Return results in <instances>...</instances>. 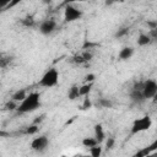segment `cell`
<instances>
[{
    "label": "cell",
    "mask_w": 157,
    "mask_h": 157,
    "mask_svg": "<svg viewBox=\"0 0 157 157\" xmlns=\"http://www.w3.org/2000/svg\"><path fill=\"white\" fill-rule=\"evenodd\" d=\"M88 151H90V157H101L103 153V147L101 145H96L88 148Z\"/></svg>",
    "instance_id": "44dd1931"
},
{
    "label": "cell",
    "mask_w": 157,
    "mask_h": 157,
    "mask_svg": "<svg viewBox=\"0 0 157 157\" xmlns=\"http://www.w3.org/2000/svg\"><path fill=\"white\" fill-rule=\"evenodd\" d=\"M147 157H157V153H156V152H152V153H150Z\"/></svg>",
    "instance_id": "1f68e13d"
},
{
    "label": "cell",
    "mask_w": 157,
    "mask_h": 157,
    "mask_svg": "<svg viewBox=\"0 0 157 157\" xmlns=\"http://www.w3.org/2000/svg\"><path fill=\"white\" fill-rule=\"evenodd\" d=\"M81 56H82V59L85 60V63H88V61H91V60L93 59V53H92L90 49H86V50L81 54Z\"/></svg>",
    "instance_id": "d4e9b609"
},
{
    "label": "cell",
    "mask_w": 157,
    "mask_h": 157,
    "mask_svg": "<svg viewBox=\"0 0 157 157\" xmlns=\"http://www.w3.org/2000/svg\"><path fill=\"white\" fill-rule=\"evenodd\" d=\"M156 148H157V141H153L151 145H148V146H146V147H142V148L137 150L131 157H147L150 153L156 152Z\"/></svg>",
    "instance_id": "9c48e42d"
},
{
    "label": "cell",
    "mask_w": 157,
    "mask_h": 157,
    "mask_svg": "<svg viewBox=\"0 0 157 157\" xmlns=\"http://www.w3.org/2000/svg\"><path fill=\"white\" fill-rule=\"evenodd\" d=\"M129 96H130V99H131L134 103L140 104V103H144V102H145V98H144V96H142V93H141V90H134V88H131Z\"/></svg>",
    "instance_id": "7c38bea8"
},
{
    "label": "cell",
    "mask_w": 157,
    "mask_h": 157,
    "mask_svg": "<svg viewBox=\"0 0 157 157\" xmlns=\"http://www.w3.org/2000/svg\"><path fill=\"white\" fill-rule=\"evenodd\" d=\"M67 98L70 101H76L77 98H80V93H78V86L72 85L69 90H67Z\"/></svg>",
    "instance_id": "e0dca14e"
},
{
    "label": "cell",
    "mask_w": 157,
    "mask_h": 157,
    "mask_svg": "<svg viewBox=\"0 0 157 157\" xmlns=\"http://www.w3.org/2000/svg\"><path fill=\"white\" fill-rule=\"evenodd\" d=\"M29 147L32 151L37 152V153H43L48 150L49 147V139L47 135H39V136H36L31 144H29Z\"/></svg>",
    "instance_id": "8992f818"
},
{
    "label": "cell",
    "mask_w": 157,
    "mask_h": 157,
    "mask_svg": "<svg viewBox=\"0 0 157 157\" xmlns=\"http://www.w3.org/2000/svg\"><path fill=\"white\" fill-rule=\"evenodd\" d=\"M81 144H82V146L86 147V148H91V147L98 145V142L96 141V139H94L93 136H85V137L82 139Z\"/></svg>",
    "instance_id": "ac0fdd59"
},
{
    "label": "cell",
    "mask_w": 157,
    "mask_h": 157,
    "mask_svg": "<svg viewBox=\"0 0 157 157\" xmlns=\"http://www.w3.org/2000/svg\"><path fill=\"white\" fill-rule=\"evenodd\" d=\"M83 16V11L75 6L74 4H66L65 7H64V13H63V17H64V21L65 22H75V21H78L81 20Z\"/></svg>",
    "instance_id": "277c9868"
},
{
    "label": "cell",
    "mask_w": 157,
    "mask_h": 157,
    "mask_svg": "<svg viewBox=\"0 0 157 157\" xmlns=\"http://www.w3.org/2000/svg\"><path fill=\"white\" fill-rule=\"evenodd\" d=\"M38 131H39V125L31 124V125L26 126L21 134H23V135H36V134H38Z\"/></svg>",
    "instance_id": "d6986e66"
},
{
    "label": "cell",
    "mask_w": 157,
    "mask_h": 157,
    "mask_svg": "<svg viewBox=\"0 0 157 157\" xmlns=\"http://www.w3.org/2000/svg\"><path fill=\"white\" fill-rule=\"evenodd\" d=\"M40 105H42V102H40L39 92H29L26 96V98L21 103H18L16 112L18 114H27L37 110L38 108H40Z\"/></svg>",
    "instance_id": "6da1fadb"
},
{
    "label": "cell",
    "mask_w": 157,
    "mask_h": 157,
    "mask_svg": "<svg viewBox=\"0 0 157 157\" xmlns=\"http://www.w3.org/2000/svg\"><path fill=\"white\" fill-rule=\"evenodd\" d=\"M129 34V27H120V28H118L117 29V32H115V34H114V37L115 38H124V37H126Z\"/></svg>",
    "instance_id": "7402d4cb"
},
{
    "label": "cell",
    "mask_w": 157,
    "mask_h": 157,
    "mask_svg": "<svg viewBox=\"0 0 157 157\" xmlns=\"http://www.w3.org/2000/svg\"><path fill=\"white\" fill-rule=\"evenodd\" d=\"M9 5H10V1L6 0V1H0V12L5 11L9 9Z\"/></svg>",
    "instance_id": "4dcf8cb0"
},
{
    "label": "cell",
    "mask_w": 157,
    "mask_h": 157,
    "mask_svg": "<svg viewBox=\"0 0 157 157\" xmlns=\"http://www.w3.org/2000/svg\"><path fill=\"white\" fill-rule=\"evenodd\" d=\"M83 81H85V83H94V81H96V75H94L93 72H90V74L85 75Z\"/></svg>",
    "instance_id": "4316f807"
},
{
    "label": "cell",
    "mask_w": 157,
    "mask_h": 157,
    "mask_svg": "<svg viewBox=\"0 0 157 157\" xmlns=\"http://www.w3.org/2000/svg\"><path fill=\"white\" fill-rule=\"evenodd\" d=\"M72 61H74L75 64H78V65H81V64H85V60L82 59L81 54H78V55H75V56L72 58Z\"/></svg>",
    "instance_id": "f1b7e54d"
},
{
    "label": "cell",
    "mask_w": 157,
    "mask_h": 157,
    "mask_svg": "<svg viewBox=\"0 0 157 157\" xmlns=\"http://www.w3.org/2000/svg\"><path fill=\"white\" fill-rule=\"evenodd\" d=\"M141 93L145 98V101L152 99L156 97L157 94V82L153 78H147L142 81V88H141Z\"/></svg>",
    "instance_id": "5b68a950"
},
{
    "label": "cell",
    "mask_w": 157,
    "mask_h": 157,
    "mask_svg": "<svg viewBox=\"0 0 157 157\" xmlns=\"http://www.w3.org/2000/svg\"><path fill=\"white\" fill-rule=\"evenodd\" d=\"M56 27H58V23H56L55 18L50 17V18H45V20L40 21V23L38 25V31L43 36H49L56 29Z\"/></svg>",
    "instance_id": "52a82bcc"
},
{
    "label": "cell",
    "mask_w": 157,
    "mask_h": 157,
    "mask_svg": "<svg viewBox=\"0 0 157 157\" xmlns=\"http://www.w3.org/2000/svg\"><path fill=\"white\" fill-rule=\"evenodd\" d=\"M21 25H22L23 27H26V28H33V27H36L37 21H36V18H34L33 16L27 15L26 17L21 18Z\"/></svg>",
    "instance_id": "9a60e30c"
},
{
    "label": "cell",
    "mask_w": 157,
    "mask_h": 157,
    "mask_svg": "<svg viewBox=\"0 0 157 157\" xmlns=\"http://www.w3.org/2000/svg\"><path fill=\"white\" fill-rule=\"evenodd\" d=\"M146 25H147V27H148L150 31L157 29V21H156V20H148V21L146 22Z\"/></svg>",
    "instance_id": "83f0119b"
},
{
    "label": "cell",
    "mask_w": 157,
    "mask_h": 157,
    "mask_svg": "<svg viewBox=\"0 0 157 157\" xmlns=\"http://www.w3.org/2000/svg\"><path fill=\"white\" fill-rule=\"evenodd\" d=\"M152 126V118L150 115H144L141 118H137L132 121V125L130 128V134L136 135L144 131H147Z\"/></svg>",
    "instance_id": "3957f363"
},
{
    "label": "cell",
    "mask_w": 157,
    "mask_h": 157,
    "mask_svg": "<svg viewBox=\"0 0 157 157\" xmlns=\"http://www.w3.org/2000/svg\"><path fill=\"white\" fill-rule=\"evenodd\" d=\"M0 90H1V82H0Z\"/></svg>",
    "instance_id": "d6a6232c"
},
{
    "label": "cell",
    "mask_w": 157,
    "mask_h": 157,
    "mask_svg": "<svg viewBox=\"0 0 157 157\" xmlns=\"http://www.w3.org/2000/svg\"><path fill=\"white\" fill-rule=\"evenodd\" d=\"M90 108H92V101H91L90 96L83 97V101H82V104H81V109L82 110H87Z\"/></svg>",
    "instance_id": "603a6c76"
},
{
    "label": "cell",
    "mask_w": 157,
    "mask_h": 157,
    "mask_svg": "<svg viewBox=\"0 0 157 157\" xmlns=\"http://www.w3.org/2000/svg\"><path fill=\"white\" fill-rule=\"evenodd\" d=\"M105 150L107 151H109V150H112L113 147H114V145H115V139L113 137V136H109V137H105Z\"/></svg>",
    "instance_id": "cb8c5ba5"
},
{
    "label": "cell",
    "mask_w": 157,
    "mask_h": 157,
    "mask_svg": "<svg viewBox=\"0 0 157 157\" xmlns=\"http://www.w3.org/2000/svg\"><path fill=\"white\" fill-rule=\"evenodd\" d=\"M59 71L55 67L48 69L38 81V86L44 88H52L59 83Z\"/></svg>",
    "instance_id": "7a4b0ae2"
},
{
    "label": "cell",
    "mask_w": 157,
    "mask_h": 157,
    "mask_svg": "<svg viewBox=\"0 0 157 157\" xmlns=\"http://www.w3.org/2000/svg\"><path fill=\"white\" fill-rule=\"evenodd\" d=\"M45 119V114H40V115H38V117H36V119H33V123L32 124H36V125H39L43 120Z\"/></svg>",
    "instance_id": "f546056e"
},
{
    "label": "cell",
    "mask_w": 157,
    "mask_h": 157,
    "mask_svg": "<svg viewBox=\"0 0 157 157\" xmlns=\"http://www.w3.org/2000/svg\"><path fill=\"white\" fill-rule=\"evenodd\" d=\"M134 52H135V49H134L132 47H130V45L123 47V48L119 50V53H118V58H119V60H123V61L129 60V59L134 55Z\"/></svg>",
    "instance_id": "30bf717a"
},
{
    "label": "cell",
    "mask_w": 157,
    "mask_h": 157,
    "mask_svg": "<svg viewBox=\"0 0 157 157\" xmlns=\"http://www.w3.org/2000/svg\"><path fill=\"white\" fill-rule=\"evenodd\" d=\"M0 56H1V54H0Z\"/></svg>",
    "instance_id": "836d02e7"
},
{
    "label": "cell",
    "mask_w": 157,
    "mask_h": 157,
    "mask_svg": "<svg viewBox=\"0 0 157 157\" xmlns=\"http://www.w3.org/2000/svg\"><path fill=\"white\" fill-rule=\"evenodd\" d=\"M27 94H28V93H27V91H26L25 88H20V90H17V91H15V92L12 93L11 99H12L13 102H16V103H21V102L26 98Z\"/></svg>",
    "instance_id": "4fadbf2b"
},
{
    "label": "cell",
    "mask_w": 157,
    "mask_h": 157,
    "mask_svg": "<svg viewBox=\"0 0 157 157\" xmlns=\"http://www.w3.org/2000/svg\"><path fill=\"white\" fill-rule=\"evenodd\" d=\"M152 42H153V40L151 39V37L148 36V33H144V32H141V33L139 34L137 39H136V43H137L139 47H147V45H150Z\"/></svg>",
    "instance_id": "8fae6325"
},
{
    "label": "cell",
    "mask_w": 157,
    "mask_h": 157,
    "mask_svg": "<svg viewBox=\"0 0 157 157\" xmlns=\"http://www.w3.org/2000/svg\"><path fill=\"white\" fill-rule=\"evenodd\" d=\"M17 105H18V103H16V102H13L12 99H10V101L6 102V104H5V109L12 112V110H16V109H17Z\"/></svg>",
    "instance_id": "484cf974"
},
{
    "label": "cell",
    "mask_w": 157,
    "mask_h": 157,
    "mask_svg": "<svg viewBox=\"0 0 157 157\" xmlns=\"http://www.w3.org/2000/svg\"><path fill=\"white\" fill-rule=\"evenodd\" d=\"M93 137L96 139V141L98 142V145H101L102 142H104L107 135H105L104 128H103V125L101 123L94 124V126H93Z\"/></svg>",
    "instance_id": "ba28073f"
},
{
    "label": "cell",
    "mask_w": 157,
    "mask_h": 157,
    "mask_svg": "<svg viewBox=\"0 0 157 157\" xmlns=\"http://www.w3.org/2000/svg\"><path fill=\"white\" fill-rule=\"evenodd\" d=\"M97 107H99L102 109H110V108L114 107V103H113V101L110 98L102 97V98H98L97 99Z\"/></svg>",
    "instance_id": "5bb4252c"
},
{
    "label": "cell",
    "mask_w": 157,
    "mask_h": 157,
    "mask_svg": "<svg viewBox=\"0 0 157 157\" xmlns=\"http://www.w3.org/2000/svg\"><path fill=\"white\" fill-rule=\"evenodd\" d=\"M13 61L12 55H1L0 56V69H6Z\"/></svg>",
    "instance_id": "ffe728a7"
},
{
    "label": "cell",
    "mask_w": 157,
    "mask_h": 157,
    "mask_svg": "<svg viewBox=\"0 0 157 157\" xmlns=\"http://www.w3.org/2000/svg\"><path fill=\"white\" fill-rule=\"evenodd\" d=\"M93 83H83L81 86H78V93H80V98L81 97H87L90 96L91 91H92Z\"/></svg>",
    "instance_id": "2e32d148"
}]
</instances>
